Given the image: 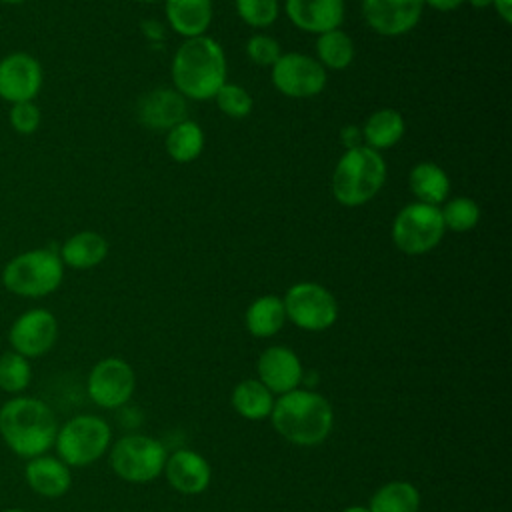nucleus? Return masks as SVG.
<instances>
[{"label":"nucleus","instance_id":"nucleus-42","mask_svg":"<svg viewBox=\"0 0 512 512\" xmlns=\"http://www.w3.org/2000/svg\"><path fill=\"white\" fill-rule=\"evenodd\" d=\"M136 2H144V4H152V2H160V0H136Z\"/></svg>","mask_w":512,"mask_h":512},{"label":"nucleus","instance_id":"nucleus-16","mask_svg":"<svg viewBox=\"0 0 512 512\" xmlns=\"http://www.w3.org/2000/svg\"><path fill=\"white\" fill-rule=\"evenodd\" d=\"M186 98L174 88H154L146 92L136 104V116L140 124L152 130H170L178 122L186 120Z\"/></svg>","mask_w":512,"mask_h":512},{"label":"nucleus","instance_id":"nucleus-20","mask_svg":"<svg viewBox=\"0 0 512 512\" xmlns=\"http://www.w3.org/2000/svg\"><path fill=\"white\" fill-rule=\"evenodd\" d=\"M168 26L182 38L204 36L212 24V0H164Z\"/></svg>","mask_w":512,"mask_h":512},{"label":"nucleus","instance_id":"nucleus-17","mask_svg":"<svg viewBox=\"0 0 512 512\" xmlns=\"http://www.w3.org/2000/svg\"><path fill=\"white\" fill-rule=\"evenodd\" d=\"M164 474H166L168 484L176 492L194 496L208 488L210 478H212V468L202 454L182 448L166 458Z\"/></svg>","mask_w":512,"mask_h":512},{"label":"nucleus","instance_id":"nucleus-19","mask_svg":"<svg viewBox=\"0 0 512 512\" xmlns=\"http://www.w3.org/2000/svg\"><path fill=\"white\" fill-rule=\"evenodd\" d=\"M26 484L44 498H60L70 490V468L58 456H36L24 466Z\"/></svg>","mask_w":512,"mask_h":512},{"label":"nucleus","instance_id":"nucleus-32","mask_svg":"<svg viewBox=\"0 0 512 512\" xmlns=\"http://www.w3.org/2000/svg\"><path fill=\"white\" fill-rule=\"evenodd\" d=\"M238 16L252 28H268L276 22L278 0H234Z\"/></svg>","mask_w":512,"mask_h":512},{"label":"nucleus","instance_id":"nucleus-36","mask_svg":"<svg viewBox=\"0 0 512 512\" xmlns=\"http://www.w3.org/2000/svg\"><path fill=\"white\" fill-rule=\"evenodd\" d=\"M466 0H424V4L432 6L438 12H452L458 10Z\"/></svg>","mask_w":512,"mask_h":512},{"label":"nucleus","instance_id":"nucleus-40","mask_svg":"<svg viewBox=\"0 0 512 512\" xmlns=\"http://www.w3.org/2000/svg\"><path fill=\"white\" fill-rule=\"evenodd\" d=\"M4 512H26V510H22V508H8V510H4Z\"/></svg>","mask_w":512,"mask_h":512},{"label":"nucleus","instance_id":"nucleus-6","mask_svg":"<svg viewBox=\"0 0 512 512\" xmlns=\"http://www.w3.org/2000/svg\"><path fill=\"white\" fill-rule=\"evenodd\" d=\"M112 432L104 418L80 414L58 426L56 454L68 468H84L94 464L110 448Z\"/></svg>","mask_w":512,"mask_h":512},{"label":"nucleus","instance_id":"nucleus-27","mask_svg":"<svg viewBox=\"0 0 512 512\" xmlns=\"http://www.w3.org/2000/svg\"><path fill=\"white\" fill-rule=\"evenodd\" d=\"M166 152L174 162L196 160L204 150V130L194 120H182L166 132Z\"/></svg>","mask_w":512,"mask_h":512},{"label":"nucleus","instance_id":"nucleus-23","mask_svg":"<svg viewBox=\"0 0 512 512\" xmlns=\"http://www.w3.org/2000/svg\"><path fill=\"white\" fill-rule=\"evenodd\" d=\"M246 330L256 338H270L282 330L286 324V312L282 298L274 294H264L250 302L244 314Z\"/></svg>","mask_w":512,"mask_h":512},{"label":"nucleus","instance_id":"nucleus-24","mask_svg":"<svg viewBox=\"0 0 512 512\" xmlns=\"http://www.w3.org/2000/svg\"><path fill=\"white\" fill-rule=\"evenodd\" d=\"M408 184L418 202L432 206L444 204L450 194V178L444 168L434 162H420L412 166L408 174Z\"/></svg>","mask_w":512,"mask_h":512},{"label":"nucleus","instance_id":"nucleus-35","mask_svg":"<svg viewBox=\"0 0 512 512\" xmlns=\"http://www.w3.org/2000/svg\"><path fill=\"white\" fill-rule=\"evenodd\" d=\"M340 136H342V144L346 150L362 146V130L358 126H346Z\"/></svg>","mask_w":512,"mask_h":512},{"label":"nucleus","instance_id":"nucleus-34","mask_svg":"<svg viewBox=\"0 0 512 512\" xmlns=\"http://www.w3.org/2000/svg\"><path fill=\"white\" fill-rule=\"evenodd\" d=\"M10 124L20 134H32L40 126V108L28 100V102H16L10 108Z\"/></svg>","mask_w":512,"mask_h":512},{"label":"nucleus","instance_id":"nucleus-41","mask_svg":"<svg viewBox=\"0 0 512 512\" xmlns=\"http://www.w3.org/2000/svg\"><path fill=\"white\" fill-rule=\"evenodd\" d=\"M0 2H6V4H18V2H24V0H0Z\"/></svg>","mask_w":512,"mask_h":512},{"label":"nucleus","instance_id":"nucleus-29","mask_svg":"<svg viewBox=\"0 0 512 512\" xmlns=\"http://www.w3.org/2000/svg\"><path fill=\"white\" fill-rule=\"evenodd\" d=\"M440 214L444 228L452 232H468L480 222V206L468 196H458L444 202Z\"/></svg>","mask_w":512,"mask_h":512},{"label":"nucleus","instance_id":"nucleus-39","mask_svg":"<svg viewBox=\"0 0 512 512\" xmlns=\"http://www.w3.org/2000/svg\"><path fill=\"white\" fill-rule=\"evenodd\" d=\"M342 512H370L368 506H362V504H352V506H346Z\"/></svg>","mask_w":512,"mask_h":512},{"label":"nucleus","instance_id":"nucleus-13","mask_svg":"<svg viewBox=\"0 0 512 512\" xmlns=\"http://www.w3.org/2000/svg\"><path fill=\"white\" fill-rule=\"evenodd\" d=\"M424 6V0H362V16L376 34L402 36L416 28Z\"/></svg>","mask_w":512,"mask_h":512},{"label":"nucleus","instance_id":"nucleus-8","mask_svg":"<svg viewBox=\"0 0 512 512\" xmlns=\"http://www.w3.org/2000/svg\"><path fill=\"white\" fill-rule=\"evenodd\" d=\"M444 234L440 208L424 202L406 204L392 222V242L408 256L428 254L442 242Z\"/></svg>","mask_w":512,"mask_h":512},{"label":"nucleus","instance_id":"nucleus-18","mask_svg":"<svg viewBox=\"0 0 512 512\" xmlns=\"http://www.w3.org/2000/svg\"><path fill=\"white\" fill-rule=\"evenodd\" d=\"M284 10L298 30L322 34L340 28L346 4L344 0H286Z\"/></svg>","mask_w":512,"mask_h":512},{"label":"nucleus","instance_id":"nucleus-30","mask_svg":"<svg viewBox=\"0 0 512 512\" xmlns=\"http://www.w3.org/2000/svg\"><path fill=\"white\" fill-rule=\"evenodd\" d=\"M32 378L28 358L10 350L0 354V390L8 394H18L28 388Z\"/></svg>","mask_w":512,"mask_h":512},{"label":"nucleus","instance_id":"nucleus-28","mask_svg":"<svg viewBox=\"0 0 512 512\" xmlns=\"http://www.w3.org/2000/svg\"><path fill=\"white\" fill-rule=\"evenodd\" d=\"M316 60L322 64V68L330 70H344L352 64L354 60V42L352 38L336 28L318 34L316 38Z\"/></svg>","mask_w":512,"mask_h":512},{"label":"nucleus","instance_id":"nucleus-1","mask_svg":"<svg viewBox=\"0 0 512 512\" xmlns=\"http://www.w3.org/2000/svg\"><path fill=\"white\" fill-rule=\"evenodd\" d=\"M58 420L54 410L34 396H14L0 406V436L20 458L46 454L56 440Z\"/></svg>","mask_w":512,"mask_h":512},{"label":"nucleus","instance_id":"nucleus-14","mask_svg":"<svg viewBox=\"0 0 512 512\" xmlns=\"http://www.w3.org/2000/svg\"><path fill=\"white\" fill-rule=\"evenodd\" d=\"M42 88V66L26 54L14 52L0 60V98L6 102H28Z\"/></svg>","mask_w":512,"mask_h":512},{"label":"nucleus","instance_id":"nucleus-33","mask_svg":"<svg viewBox=\"0 0 512 512\" xmlns=\"http://www.w3.org/2000/svg\"><path fill=\"white\" fill-rule=\"evenodd\" d=\"M282 54V48L276 38L268 34H254L246 42V56L258 66H272Z\"/></svg>","mask_w":512,"mask_h":512},{"label":"nucleus","instance_id":"nucleus-38","mask_svg":"<svg viewBox=\"0 0 512 512\" xmlns=\"http://www.w3.org/2000/svg\"><path fill=\"white\" fill-rule=\"evenodd\" d=\"M472 8H476V10H486V8H490L492 6V0H466Z\"/></svg>","mask_w":512,"mask_h":512},{"label":"nucleus","instance_id":"nucleus-11","mask_svg":"<svg viewBox=\"0 0 512 512\" xmlns=\"http://www.w3.org/2000/svg\"><path fill=\"white\" fill-rule=\"evenodd\" d=\"M136 388L132 366L122 358H104L96 362L88 374L86 390L90 400L106 410L124 406Z\"/></svg>","mask_w":512,"mask_h":512},{"label":"nucleus","instance_id":"nucleus-21","mask_svg":"<svg viewBox=\"0 0 512 512\" xmlns=\"http://www.w3.org/2000/svg\"><path fill=\"white\" fill-rule=\"evenodd\" d=\"M60 260L62 264L76 268V270H88L98 266L108 256V242L102 234L92 230H82L70 236L62 248H60Z\"/></svg>","mask_w":512,"mask_h":512},{"label":"nucleus","instance_id":"nucleus-5","mask_svg":"<svg viewBox=\"0 0 512 512\" xmlns=\"http://www.w3.org/2000/svg\"><path fill=\"white\" fill-rule=\"evenodd\" d=\"M64 278V264L50 248L28 250L12 258L2 270V284L16 296L42 298L52 294Z\"/></svg>","mask_w":512,"mask_h":512},{"label":"nucleus","instance_id":"nucleus-37","mask_svg":"<svg viewBox=\"0 0 512 512\" xmlns=\"http://www.w3.org/2000/svg\"><path fill=\"white\" fill-rule=\"evenodd\" d=\"M492 8L502 18V22H512V0H492Z\"/></svg>","mask_w":512,"mask_h":512},{"label":"nucleus","instance_id":"nucleus-22","mask_svg":"<svg viewBox=\"0 0 512 512\" xmlns=\"http://www.w3.org/2000/svg\"><path fill=\"white\" fill-rule=\"evenodd\" d=\"M360 130H362V144L380 152V150L392 148L402 140L406 124H404V116L396 108H380L366 118Z\"/></svg>","mask_w":512,"mask_h":512},{"label":"nucleus","instance_id":"nucleus-7","mask_svg":"<svg viewBox=\"0 0 512 512\" xmlns=\"http://www.w3.org/2000/svg\"><path fill=\"white\" fill-rule=\"evenodd\" d=\"M166 448L160 440L144 434H126L110 450L114 474L130 484H146L164 472Z\"/></svg>","mask_w":512,"mask_h":512},{"label":"nucleus","instance_id":"nucleus-12","mask_svg":"<svg viewBox=\"0 0 512 512\" xmlns=\"http://www.w3.org/2000/svg\"><path fill=\"white\" fill-rule=\"evenodd\" d=\"M58 338V322L46 308H32L20 314L8 330V342L24 358H38L52 350Z\"/></svg>","mask_w":512,"mask_h":512},{"label":"nucleus","instance_id":"nucleus-9","mask_svg":"<svg viewBox=\"0 0 512 512\" xmlns=\"http://www.w3.org/2000/svg\"><path fill=\"white\" fill-rule=\"evenodd\" d=\"M286 320L308 332L328 330L338 320L336 296L318 282H296L284 298Z\"/></svg>","mask_w":512,"mask_h":512},{"label":"nucleus","instance_id":"nucleus-4","mask_svg":"<svg viewBox=\"0 0 512 512\" xmlns=\"http://www.w3.org/2000/svg\"><path fill=\"white\" fill-rule=\"evenodd\" d=\"M386 182V160L378 150L356 146L346 150L332 174V194L338 204L358 208L368 204Z\"/></svg>","mask_w":512,"mask_h":512},{"label":"nucleus","instance_id":"nucleus-3","mask_svg":"<svg viewBox=\"0 0 512 512\" xmlns=\"http://www.w3.org/2000/svg\"><path fill=\"white\" fill-rule=\"evenodd\" d=\"M172 82L184 98L208 100L226 82V56L210 36L184 40L172 58Z\"/></svg>","mask_w":512,"mask_h":512},{"label":"nucleus","instance_id":"nucleus-31","mask_svg":"<svg viewBox=\"0 0 512 512\" xmlns=\"http://www.w3.org/2000/svg\"><path fill=\"white\" fill-rule=\"evenodd\" d=\"M214 100L222 114H226L228 118H236V120L246 118L254 106L250 92L244 86L234 84V82H224L222 88L216 92Z\"/></svg>","mask_w":512,"mask_h":512},{"label":"nucleus","instance_id":"nucleus-25","mask_svg":"<svg viewBox=\"0 0 512 512\" xmlns=\"http://www.w3.org/2000/svg\"><path fill=\"white\" fill-rule=\"evenodd\" d=\"M274 394L258 380V378H246L240 380L230 396L232 408L236 414H240L246 420H264L270 418V412L274 408Z\"/></svg>","mask_w":512,"mask_h":512},{"label":"nucleus","instance_id":"nucleus-2","mask_svg":"<svg viewBox=\"0 0 512 512\" xmlns=\"http://www.w3.org/2000/svg\"><path fill=\"white\" fill-rule=\"evenodd\" d=\"M270 420L284 440L308 448L322 444L330 436L334 410L320 392L296 388L274 400Z\"/></svg>","mask_w":512,"mask_h":512},{"label":"nucleus","instance_id":"nucleus-26","mask_svg":"<svg viewBox=\"0 0 512 512\" xmlns=\"http://www.w3.org/2000/svg\"><path fill=\"white\" fill-rule=\"evenodd\" d=\"M420 492L412 482L392 480L382 484L368 502L370 512H418Z\"/></svg>","mask_w":512,"mask_h":512},{"label":"nucleus","instance_id":"nucleus-10","mask_svg":"<svg viewBox=\"0 0 512 512\" xmlns=\"http://www.w3.org/2000/svg\"><path fill=\"white\" fill-rule=\"evenodd\" d=\"M326 70L322 64L302 52H282L272 64V84L288 98H310L324 90Z\"/></svg>","mask_w":512,"mask_h":512},{"label":"nucleus","instance_id":"nucleus-15","mask_svg":"<svg viewBox=\"0 0 512 512\" xmlns=\"http://www.w3.org/2000/svg\"><path fill=\"white\" fill-rule=\"evenodd\" d=\"M258 380L272 392V394H286L296 390L302 382L304 368L294 350L288 346H270L266 348L256 362Z\"/></svg>","mask_w":512,"mask_h":512}]
</instances>
